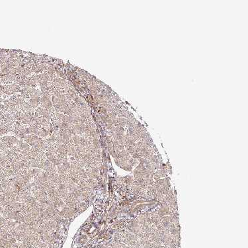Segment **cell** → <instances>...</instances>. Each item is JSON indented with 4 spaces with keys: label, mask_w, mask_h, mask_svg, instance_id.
I'll return each instance as SVG.
<instances>
[{
    "label": "cell",
    "mask_w": 248,
    "mask_h": 248,
    "mask_svg": "<svg viewBox=\"0 0 248 248\" xmlns=\"http://www.w3.org/2000/svg\"><path fill=\"white\" fill-rule=\"evenodd\" d=\"M41 140H42L41 138H39L38 136L35 135V134H30V135L26 136L25 139H21V141L25 142L28 145L32 146L35 145L36 144H37L38 142H41Z\"/></svg>",
    "instance_id": "cell-1"
},
{
    "label": "cell",
    "mask_w": 248,
    "mask_h": 248,
    "mask_svg": "<svg viewBox=\"0 0 248 248\" xmlns=\"http://www.w3.org/2000/svg\"><path fill=\"white\" fill-rule=\"evenodd\" d=\"M76 212L73 208L68 207V206H65L63 208V209L60 211V215L64 218H68L73 217L75 214Z\"/></svg>",
    "instance_id": "cell-2"
},
{
    "label": "cell",
    "mask_w": 248,
    "mask_h": 248,
    "mask_svg": "<svg viewBox=\"0 0 248 248\" xmlns=\"http://www.w3.org/2000/svg\"><path fill=\"white\" fill-rule=\"evenodd\" d=\"M64 202H65V204H66V206H68V207H71L74 208L75 207V205H76L77 201H76V200H75V199L71 196V192H70L68 197V198L64 201Z\"/></svg>",
    "instance_id": "cell-3"
},
{
    "label": "cell",
    "mask_w": 248,
    "mask_h": 248,
    "mask_svg": "<svg viewBox=\"0 0 248 248\" xmlns=\"http://www.w3.org/2000/svg\"><path fill=\"white\" fill-rule=\"evenodd\" d=\"M28 103H29L30 105L32 107V109L36 108L38 105L41 103V97L33 98V99H30L28 101Z\"/></svg>",
    "instance_id": "cell-4"
},
{
    "label": "cell",
    "mask_w": 248,
    "mask_h": 248,
    "mask_svg": "<svg viewBox=\"0 0 248 248\" xmlns=\"http://www.w3.org/2000/svg\"><path fill=\"white\" fill-rule=\"evenodd\" d=\"M57 172L58 175L62 174V173H68V169L63 164L59 165V166H58L57 167Z\"/></svg>",
    "instance_id": "cell-5"
},
{
    "label": "cell",
    "mask_w": 248,
    "mask_h": 248,
    "mask_svg": "<svg viewBox=\"0 0 248 248\" xmlns=\"http://www.w3.org/2000/svg\"><path fill=\"white\" fill-rule=\"evenodd\" d=\"M91 193H92V192H82L81 195V200L84 202L88 201L91 196Z\"/></svg>",
    "instance_id": "cell-6"
},
{
    "label": "cell",
    "mask_w": 248,
    "mask_h": 248,
    "mask_svg": "<svg viewBox=\"0 0 248 248\" xmlns=\"http://www.w3.org/2000/svg\"><path fill=\"white\" fill-rule=\"evenodd\" d=\"M49 133H49L48 130H46L44 129L43 128H42L40 129V130L38 132V133L36 134H37L38 136H39L40 137H45V136H46L48 135Z\"/></svg>",
    "instance_id": "cell-7"
},
{
    "label": "cell",
    "mask_w": 248,
    "mask_h": 248,
    "mask_svg": "<svg viewBox=\"0 0 248 248\" xmlns=\"http://www.w3.org/2000/svg\"><path fill=\"white\" fill-rule=\"evenodd\" d=\"M41 95H42V93H41L40 91L37 90V89H34L32 93L30 95V97H31V99H33V98L40 97V96H41Z\"/></svg>",
    "instance_id": "cell-8"
},
{
    "label": "cell",
    "mask_w": 248,
    "mask_h": 248,
    "mask_svg": "<svg viewBox=\"0 0 248 248\" xmlns=\"http://www.w3.org/2000/svg\"><path fill=\"white\" fill-rule=\"evenodd\" d=\"M72 139L74 142V144L75 145V146L78 145H80V142H81V138L80 135H74L72 136Z\"/></svg>",
    "instance_id": "cell-9"
},
{
    "label": "cell",
    "mask_w": 248,
    "mask_h": 248,
    "mask_svg": "<svg viewBox=\"0 0 248 248\" xmlns=\"http://www.w3.org/2000/svg\"><path fill=\"white\" fill-rule=\"evenodd\" d=\"M70 124H68V123H64V122H62L61 124H60V128H59V129L68 130L69 127H70Z\"/></svg>",
    "instance_id": "cell-10"
}]
</instances>
